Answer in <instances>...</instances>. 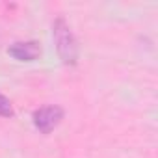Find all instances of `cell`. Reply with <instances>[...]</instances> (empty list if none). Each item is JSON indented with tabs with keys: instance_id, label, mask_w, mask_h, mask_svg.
Wrapping results in <instances>:
<instances>
[{
	"instance_id": "6da1fadb",
	"label": "cell",
	"mask_w": 158,
	"mask_h": 158,
	"mask_svg": "<svg viewBox=\"0 0 158 158\" xmlns=\"http://www.w3.org/2000/svg\"><path fill=\"white\" fill-rule=\"evenodd\" d=\"M52 35H54V43H56V50H58L60 60L65 65H74L78 60V45H76V39H74L69 24L63 19L54 21Z\"/></svg>"
},
{
	"instance_id": "7a4b0ae2",
	"label": "cell",
	"mask_w": 158,
	"mask_h": 158,
	"mask_svg": "<svg viewBox=\"0 0 158 158\" xmlns=\"http://www.w3.org/2000/svg\"><path fill=\"white\" fill-rule=\"evenodd\" d=\"M32 119H34V127L41 134H50L61 123V119H63V108L58 106V104L41 106L39 110L34 112Z\"/></svg>"
},
{
	"instance_id": "277c9868",
	"label": "cell",
	"mask_w": 158,
	"mask_h": 158,
	"mask_svg": "<svg viewBox=\"0 0 158 158\" xmlns=\"http://www.w3.org/2000/svg\"><path fill=\"white\" fill-rule=\"evenodd\" d=\"M13 115V106L11 102L0 93V117H11Z\"/></svg>"
},
{
	"instance_id": "3957f363",
	"label": "cell",
	"mask_w": 158,
	"mask_h": 158,
	"mask_svg": "<svg viewBox=\"0 0 158 158\" xmlns=\"http://www.w3.org/2000/svg\"><path fill=\"white\" fill-rule=\"evenodd\" d=\"M10 56L19 60V61H34L41 56V47L37 41H23V43H13L8 48Z\"/></svg>"
}]
</instances>
